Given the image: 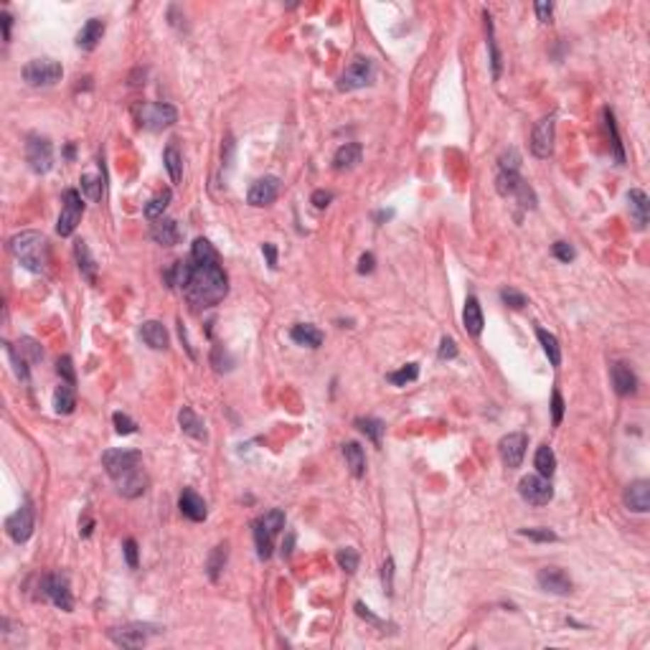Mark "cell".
Listing matches in <instances>:
<instances>
[{
    "instance_id": "9",
    "label": "cell",
    "mask_w": 650,
    "mask_h": 650,
    "mask_svg": "<svg viewBox=\"0 0 650 650\" xmlns=\"http://www.w3.org/2000/svg\"><path fill=\"white\" fill-rule=\"evenodd\" d=\"M135 115H138V122H140V128H147V130H163V128H170V125H173V122L178 120L176 107H170V104H165V102L138 104V107H135Z\"/></svg>"
},
{
    "instance_id": "26",
    "label": "cell",
    "mask_w": 650,
    "mask_h": 650,
    "mask_svg": "<svg viewBox=\"0 0 650 650\" xmlns=\"http://www.w3.org/2000/svg\"><path fill=\"white\" fill-rule=\"evenodd\" d=\"M361 158H364V147H361L359 142H346V145H340L338 150H335L333 168L335 170H351L361 163Z\"/></svg>"
},
{
    "instance_id": "33",
    "label": "cell",
    "mask_w": 650,
    "mask_h": 650,
    "mask_svg": "<svg viewBox=\"0 0 650 650\" xmlns=\"http://www.w3.org/2000/svg\"><path fill=\"white\" fill-rule=\"evenodd\" d=\"M226 559H229V544H219L206 561V571H208V579H211V582H216V579L221 577V571H224V566H226Z\"/></svg>"
},
{
    "instance_id": "1",
    "label": "cell",
    "mask_w": 650,
    "mask_h": 650,
    "mask_svg": "<svg viewBox=\"0 0 650 650\" xmlns=\"http://www.w3.org/2000/svg\"><path fill=\"white\" fill-rule=\"evenodd\" d=\"M226 292H229V280H226V272L219 259L194 262L191 280L183 287V295L194 310H206V308L219 305L226 298Z\"/></svg>"
},
{
    "instance_id": "31",
    "label": "cell",
    "mask_w": 650,
    "mask_h": 650,
    "mask_svg": "<svg viewBox=\"0 0 650 650\" xmlns=\"http://www.w3.org/2000/svg\"><path fill=\"white\" fill-rule=\"evenodd\" d=\"M343 457H346V465L351 470L353 478H364L366 475V452L359 442H346L343 444Z\"/></svg>"
},
{
    "instance_id": "21",
    "label": "cell",
    "mask_w": 650,
    "mask_h": 650,
    "mask_svg": "<svg viewBox=\"0 0 650 650\" xmlns=\"http://www.w3.org/2000/svg\"><path fill=\"white\" fill-rule=\"evenodd\" d=\"M625 505L632 513H645L650 508V483L648 481H635L625 488V495H622Z\"/></svg>"
},
{
    "instance_id": "30",
    "label": "cell",
    "mask_w": 650,
    "mask_h": 650,
    "mask_svg": "<svg viewBox=\"0 0 650 650\" xmlns=\"http://www.w3.org/2000/svg\"><path fill=\"white\" fill-rule=\"evenodd\" d=\"M74 254H77V262H79V272L82 277H84L86 282H97V262H94V257H91L89 247H86V242H77L74 244Z\"/></svg>"
},
{
    "instance_id": "12",
    "label": "cell",
    "mask_w": 650,
    "mask_h": 650,
    "mask_svg": "<svg viewBox=\"0 0 650 650\" xmlns=\"http://www.w3.org/2000/svg\"><path fill=\"white\" fill-rule=\"evenodd\" d=\"M41 595L49 597L56 607L64 610V612H72L74 610V597L72 590H69L67 574H46L41 579Z\"/></svg>"
},
{
    "instance_id": "23",
    "label": "cell",
    "mask_w": 650,
    "mask_h": 650,
    "mask_svg": "<svg viewBox=\"0 0 650 650\" xmlns=\"http://www.w3.org/2000/svg\"><path fill=\"white\" fill-rule=\"evenodd\" d=\"M140 338L145 340V346H150L152 351H165L170 343L168 330H165L163 323L158 320H145L140 325Z\"/></svg>"
},
{
    "instance_id": "10",
    "label": "cell",
    "mask_w": 650,
    "mask_h": 650,
    "mask_svg": "<svg viewBox=\"0 0 650 650\" xmlns=\"http://www.w3.org/2000/svg\"><path fill=\"white\" fill-rule=\"evenodd\" d=\"M374 74H376L374 61L366 59V56H359V59H353L351 64H348L346 72H343V77H340V82H338V89L340 91L364 89V86H369L371 82H374Z\"/></svg>"
},
{
    "instance_id": "41",
    "label": "cell",
    "mask_w": 650,
    "mask_h": 650,
    "mask_svg": "<svg viewBox=\"0 0 650 650\" xmlns=\"http://www.w3.org/2000/svg\"><path fill=\"white\" fill-rule=\"evenodd\" d=\"M417 376H420V366H417V364H407V366H401L399 371H391L386 379H389L394 386H407V383L417 381Z\"/></svg>"
},
{
    "instance_id": "44",
    "label": "cell",
    "mask_w": 650,
    "mask_h": 650,
    "mask_svg": "<svg viewBox=\"0 0 650 650\" xmlns=\"http://www.w3.org/2000/svg\"><path fill=\"white\" fill-rule=\"evenodd\" d=\"M16 348H18V353L23 356L26 361H28V364H38V361L43 359L41 346H38V343H36L33 338H21V340H18V346H16Z\"/></svg>"
},
{
    "instance_id": "63",
    "label": "cell",
    "mask_w": 650,
    "mask_h": 650,
    "mask_svg": "<svg viewBox=\"0 0 650 650\" xmlns=\"http://www.w3.org/2000/svg\"><path fill=\"white\" fill-rule=\"evenodd\" d=\"M383 219H391V211H381V213H376V221H383Z\"/></svg>"
},
{
    "instance_id": "54",
    "label": "cell",
    "mask_w": 650,
    "mask_h": 650,
    "mask_svg": "<svg viewBox=\"0 0 650 650\" xmlns=\"http://www.w3.org/2000/svg\"><path fill=\"white\" fill-rule=\"evenodd\" d=\"M551 414H554V427H559L561 420H564V399H561L559 391L551 394Z\"/></svg>"
},
{
    "instance_id": "24",
    "label": "cell",
    "mask_w": 650,
    "mask_h": 650,
    "mask_svg": "<svg viewBox=\"0 0 650 650\" xmlns=\"http://www.w3.org/2000/svg\"><path fill=\"white\" fill-rule=\"evenodd\" d=\"M462 323H465V330H468L473 338H478V335L483 333V325H486V318H483V308L481 303H478V298L475 295H470L468 300H465V310H462Z\"/></svg>"
},
{
    "instance_id": "50",
    "label": "cell",
    "mask_w": 650,
    "mask_h": 650,
    "mask_svg": "<svg viewBox=\"0 0 650 650\" xmlns=\"http://www.w3.org/2000/svg\"><path fill=\"white\" fill-rule=\"evenodd\" d=\"M56 374L61 376V381L77 383V374H74V364H72V359H69V356L59 359V364H56Z\"/></svg>"
},
{
    "instance_id": "40",
    "label": "cell",
    "mask_w": 650,
    "mask_h": 650,
    "mask_svg": "<svg viewBox=\"0 0 650 650\" xmlns=\"http://www.w3.org/2000/svg\"><path fill=\"white\" fill-rule=\"evenodd\" d=\"M486 28H488V49H491V64H493V79H500V51L495 43V33H493L491 16L486 13Z\"/></svg>"
},
{
    "instance_id": "13",
    "label": "cell",
    "mask_w": 650,
    "mask_h": 650,
    "mask_svg": "<svg viewBox=\"0 0 650 650\" xmlns=\"http://www.w3.org/2000/svg\"><path fill=\"white\" fill-rule=\"evenodd\" d=\"M33 526H36V516H33L30 500H23V505H21L13 516H8V521H6L8 536H11L16 544H26V541L30 539V534H33Z\"/></svg>"
},
{
    "instance_id": "56",
    "label": "cell",
    "mask_w": 650,
    "mask_h": 650,
    "mask_svg": "<svg viewBox=\"0 0 650 650\" xmlns=\"http://www.w3.org/2000/svg\"><path fill=\"white\" fill-rule=\"evenodd\" d=\"M310 201L315 203V208H325L330 201H333V194H330V191H325V189H318L315 194H313Z\"/></svg>"
},
{
    "instance_id": "7",
    "label": "cell",
    "mask_w": 650,
    "mask_h": 650,
    "mask_svg": "<svg viewBox=\"0 0 650 650\" xmlns=\"http://www.w3.org/2000/svg\"><path fill=\"white\" fill-rule=\"evenodd\" d=\"M64 77V67L54 59H33L23 67V82L28 86H54Z\"/></svg>"
},
{
    "instance_id": "55",
    "label": "cell",
    "mask_w": 650,
    "mask_h": 650,
    "mask_svg": "<svg viewBox=\"0 0 650 650\" xmlns=\"http://www.w3.org/2000/svg\"><path fill=\"white\" fill-rule=\"evenodd\" d=\"M125 559H128V566L130 569H138V541L135 539H128L125 541Z\"/></svg>"
},
{
    "instance_id": "27",
    "label": "cell",
    "mask_w": 650,
    "mask_h": 650,
    "mask_svg": "<svg viewBox=\"0 0 650 650\" xmlns=\"http://www.w3.org/2000/svg\"><path fill=\"white\" fill-rule=\"evenodd\" d=\"M102 36H104V21L89 18L84 23V28L79 30V36H77V46H79L82 51L97 49V43L102 41Z\"/></svg>"
},
{
    "instance_id": "8",
    "label": "cell",
    "mask_w": 650,
    "mask_h": 650,
    "mask_svg": "<svg viewBox=\"0 0 650 650\" xmlns=\"http://www.w3.org/2000/svg\"><path fill=\"white\" fill-rule=\"evenodd\" d=\"M26 163L33 173H49L54 168V145L43 135H28L26 140Z\"/></svg>"
},
{
    "instance_id": "17",
    "label": "cell",
    "mask_w": 650,
    "mask_h": 650,
    "mask_svg": "<svg viewBox=\"0 0 650 650\" xmlns=\"http://www.w3.org/2000/svg\"><path fill=\"white\" fill-rule=\"evenodd\" d=\"M150 632H155L150 625H140V622H133V625H122L110 630V638L115 640L122 648H142L150 638Z\"/></svg>"
},
{
    "instance_id": "38",
    "label": "cell",
    "mask_w": 650,
    "mask_h": 650,
    "mask_svg": "<svg viewBox=\"0 0 650 650\" xmlns=\"http://www.w3.org/2000/svg\"><path fill=\"white\" fill-rule=\"evenodd\" d=\"M356 427H359L374 444L381 442L383 432H386V425H383L381 420H376V417H359V420H356Z\"/></svg>"
},
{
    "instance_id": "61",
    "label": "cell",
    "mask_w": 650,
    "mask_h": 650,
    "mask_svg": "<svg viewBox=\"0 0 650 650\" xmlns=\"http://www.w3.org/2000/svg\"><path fill=\"white\" fill-rule=\"evenodd\" d=\"M0 23H3V38H6V43L11 41V26H13V16L8 11L0 13Z\"/></svg>"
},
{
    "instance_id": "35",
    "label": "cell",
    "mask_w": 650,
    "mask_h": 650,
    "mask_svg": "<svg viewBox=\"0 0 650 650\" xmlns=\"http://www.w3.org/2000/svg\"><path fill=\"white\" fill-rule=\"evenodd\" d=\"M534 465H536V470H539L541 478H551L554 475V470H556V455H554V450L549 444H541L539 450H536Z\"/></svg>"
},
{
    "instance_id": "4",
    "label": "cell",
    "mask_w": 650,
    "mask_h": 650,
    "mask_svg": "<svg viewBox=\"0 0 650 650\" xmlns=\"http://www.w3.org/2000/svg\"><path fill=\"white\" fill-rule=\"evenodd\" d=\"M285 529V510L272 508L264 516L254 521V544H257V556L259 559H269L274 549V539Z\"/></svg>"
},
{
    "instance_id": "60",
    "label": "cell",
    "mask_w": 650,
    "mask_h": 650,
    "mask_svg": "<svg viewBox=\"0 0 650 650\" xmlns=\"http://www.w3.org/2000/svg\"><path fill=\"white\" fill-rule=\"evenodd\" d=\"M374 264H376V259H374V254L369 252V254H364V257L359 259V272H361V274L374 272Z\"/></svg>"
},
{
    "instance_id": "19",
    "label": "cell",
    "mask_w": 650,
    "mask_h": 650,
    "mask_svg": "<svg viewBox=\"0 0 650 650\" xmlns=\"http://www.w3.org/2000/svg\"><path fill=\"white\" fill-rule=\"evenodd\" d=\"M610 376H612L615 391H617L620 396H630V394H635V391H638V376H635V371H632L627 364H622V361L612 364V369H610Z\"/></svg>"
},
{
    "instance_id": "34",
    "label": "cell",
    "mask_w": 650,
    "mask_h": 650,
    "mask_svg": "<svg viewBox=\"0 0 650 650\" xmlns=\"http://www.w3.org/2000/svg\"><path fill=\"white\" fill-rule=\"evenodd\" d=\"M536 338H539L541 348H544V353L549 356L551 366H559L561 364V348H559V340H556V335L549 333V330H544V328H536Z\"/></svg>"
},
{
    "instance_id": "62",
    "label": "cell",
    "mask_w": 650,
    "mask_h": 650,
    "mask_svg": "<svg viewBox=\"0 0 650 650\" xmlns=\"http://www.w3.org/2000/svg\"><path fill=\"white\" fill-rule=\"evenodd\" d=\"M64 158H67V160H72V158H74V145H72V142H69V145H67V150H64Z\"/></svg>"
},
{
    "instance_id": "5",
    "label": "cell",
    "mask_w": 650,
    "mask_h": 650,
    "mask_svg": "<svg viewBox=\"0 0 650 650\" xmlns=\"http://www.w3.org/2000/svg\"><path fill=\"white\" fill-rule=\"evenodd\" d=\"M84 216V198L77 189L64 191V206H61L59 221H56V234L59 237H72L77 226Z\"/></svg>"
},
{
    "instance_id": "57",
    "label": "cell",
    "mask_w": 650,
    "mask_h": 650,
    "mask_svg": "<svg viewBox=\"0 0 650 650\" xmlns=\"http://www.w3.org/2000/svg\"><path fill=\"white\" fill-rule=\"evenodd\" d=\"M534 11H536V16H539L541 23H549V21H551L554 6H551V3H536Z\"/></svg>"
},
{
    "instance_id": "36",
    "label": "cell",
    "mask_w": 650,
    "mask_h": 650,
    "mask_svg": "<svg viewBox=\"0 0 650 650\" xmlns=\"http://www.w3.org/2000/svg\"><path fill=\"white\" fill-rule=\"evenodd\" d=\"M170 198H173V194H170V189H165V191H160V194H155V196H152V198L145 203V219H150V221H158V219H163V211H165V208H168Z\"/></svg>"
},
{
    "instance_id": "2",
    "label": "cell",
    "mask_w": 650,
    "mask_h": 650,
    "mask_svg": "<svg viewBox=\"0 0 650 650\" xmlns=\"http://www.w3.org/2000/svg\"><path fill=\"white\" fill-rule=\"evenodd\" d=\"M102 465L117 491L125 498H138L147 488V475L142 470V455L138 450H107L102 455Z\"/></svg>"
},
{
    "instance_id": "48",
    "label": "cell",
    "mask_w": 650,
    "mask_h": 650,
    "mask_svg": "<svg viewBox=\"0 0 650 650\" xmlns=\"http://www.w3.org/2000/svg\"><path fill=\"white\" fill-rule=\"evenodd\" d=\"M500 170H513V173H518V168H521V155H518L516 147H508V150L500 155Z\"/></svg>"
},
{
    "instance_id": "45",
    "label": "cell",
    "mask_w": 650,
    "mask_h": 650,
    "mask_svg": "<svg viewBox=\"0 0 650 650\" xmlns=\"http://www.w3.org/2000/svg\"><path fill=\"white\" fill-rule=\"evenodd\" d=\"M335 561H338V566L346 571V574H353V571L359 569V551L351 549V547L340 549L338 556H335Z\"/></svg>"
},
{
    "instance_id": "42",
    "label": "cell",
    "mask_w": 650,
    "mask_h": 650,
    "mask_svg": "<svg viewBox=\"0 0 650 650\" xmlns=\"http://www.w3.org/2000/svg\"><path fill=\"white\" fill-rule=\"evenodd\" d=\"M82 194L89 201H99L104 196V178L97 176H82Z\"/></svg>"
},
{
    "instance_id": "47",
    "label": "cell",
    "mask_w": 650,
    "mask_h": 650,
    "mask_svg": "<svg viewBox=\"0 0 650 650\" xmlns=\"http://www.w3.org/2000/svg\"><path fill=\"white\" fill-rule=\"evenodd\" d=\"M112 422H115L117 435H135V432H138V425H135V420H133V417H128L125 412H115V414H112Z\"/></svg>"
},
{
    "instance_id": "16",
    "label": "cell",
    "mask_w": 650,
    "mask_h": 650,
    "mask_svg": "<svg viewBox=\"0 0 650 650\" xmlns=\"http://www.w3.org/2000/svg\"><path fill=\"white\" fill-rule=\"evenodd\" d=\"M280 186H282V181L277 176L257 178V181L252 183L250 194H247V201H250L252 206H269V203H274V198L280 196Z\"/></svg>"
},
{
    "instance_id": "3",
    "label": "cell",
    "mask_w": 650,
    "mask_h": 650,
    "mask_svg": "<svg viewBox=\"0 0 650 650\" xmlns=\"http://www.w3.org/2000/svg\"><path fill=\"white\" fill-rule=\"evenodd\" d=\"M8 250L28 272L41 274L49 267V242L41 231H21L8 242Z\"/></svg>"
},
{
    "instance_id": "37",
    "label": "cell",
    "mask_w": 650,
    "mask_h": 650,
    "mask_svg": "<svg viewBox=\"0 0 650 650\" xmlns=\"http://www.w3.org/2000/svg\"><path fill=\"white\" fill-rule=\"evenodd\" d=\"M163 163H165V170H168V176L173 183H181L183 178V158L181 152H178L176 145H168L163 152Z\"/></svg>"
},
{
    "instance_id": "29",
    "label": "cell",
    "mask_w": 650,
    "mask_h": 650,
    "mask_svg": "<svg viewBox=\"0 0 650 650\" xmlns=\"http://www.w3.org/2000/svg\"><path fill=\"white\" fill-rule=\"evenodd\" d=\"M77 407V383L61 381L54 391V409L56 414H72Z\"/></svg>"
},
{
    "instance_id": "11",
    "label": "cell",
    "mask_w": 650,
    "mask_h": 650,
    "mask_svg": "<svg viewBox=\"0 0 650 650\" xmlns=\"http://www.w3.org/2000/svg\"><path fill=\"white\" fill-rule=\"evenodd\" d=\"M518 495L531 505H547L554 498L551 478H541V475H526L518 483Z\"/></svg>"
},
{
    "instance_id": "49",
    "label": "cell",
    "mask_w": 650,
    "mask_h": 650,
    "mask_svg": "<svg viewBox=\"0 0 650 650\" xmlns=\"http://www.w3.org/2000/svg\"><path fill=\"white\" fill-rule=\"evenodd\" d=\"M518 534L526 536V539H531V541H541V544H549V541L559 539V536L554 534L551 529H521Z\"/></svg>"
},
{
    "instance_id": "58",
    "label": "cell",
    "mask_w": 650,
    "mask_h": 650,
    "mask_svg": "<svg viewBox=\"0 0 650 650\" xmlns=\"http://www.w3.org/2000/svg\"><path fill=\"white\" fill-rule=\"evenodd\" d=\"M356 615H359V617H364V620L374 622V625H381V620H379L374 612H369V607H366L364 602H356Z\"/></svg>"
},
{
    "instance_id": "43",
    "label": "cell",
    "mask_w": 650,
    "mask_h": 650,
    "mask_svg": "<svg viewBox=\"0 0 650 650\" xmlns=\"http://www.w3.org/2000/svg\"><path fill=\"white\" fill-rule=\"evenodd\" d=\"M6 353H8V359H11V364H13V371H16V376H18L21 381H28V361H26L23 356H21L18 348L11 346V343H6Z\"/></svg>"
},
{
    "instance_id": "28",
    "label": "cell",
    "mask_w": 650,
    "mask_h": 650,
    "mask_svg": "<svg viewBox=\"0 0 650 650\" xmlns=\"http://www.w3.org/2000/svg\"><path fill=\"white\" fill-rule=\"evenodd\" d=\"M178 425H181V430L186 432L189 437L201 439V442L206 439V425H203V420H201L191 407H183L181 412H178Z\"/></svg>"
},
{
    "instance_id": "53",
    "label": "cell",
    "mask_w": 650,
    "mask_h": 650,
    "mask_svg": "<svg viewBox=\"0 0 650 650\" xmlns=\"http://www.w3.org/2000/svg\"><path fill=\"white\" fill-rule=\"evenodd\" d=\"M551 252H554V257H556V259H561V262H571L574 257H577L574 247H571V244H566V242H556L551 247Z\"/></svg>"
},
{
    "instance_id": "32",
    "label": "cell",
    "mask_w": 650,
    "mask_h": 650,
    "mask_svg": "<svg viewBox=\"0 0 650 650\" xmlns=\"http://www.w3.org/2000/svg\"><path fill=\"white\" fill-rule=\"evenodd\" d=\"M290 338L295 340L298 346H308V348H320V343H323V333L315 328V325H308V323L292 325Z\"/></svg>"
},
{
    "instance_id": "25",
    "label": "cell",
    "mask_w": 650,
    "mask_h": 650,
    "mask_svg": "<svg viewBox=\"0 0 650 650\" xmlns=\"http://www.w3.org/2000/svg\"><path fill=\"white\" fill-rule=\"evenodd\" d=\"M627 203H630V216H632V221H635V226H638V229H645L650 219L648 196H645L640 189H632L630 194H627Z\"/></svg>"
},
{
    "instance_id": "20",
    "label": "cell",
    "mask_w": 650,
    "mask_h": 650,
    "mask_svg": "<svg viewBox=\"0 0 650 650\" xmlns=\"http://www.w3.org/2000/svg\"><path fill=\"white\" fill-rule=\"evenodd\" d=\"M178 508H181V513L186 518H191V521H206L208 516V508H206V500L201 498L198 493L191 491V488H186V491L181 493V498H178Z\"/></svg>"
},
{
    "instance_id": "59",
    "label": "cell",
    "mask_w": 650,
    "mask_h": 650,
    "mask_svg": "<svg viewBox=\"0 0 650 650\" xmlns=\"http://www.w3.org/2000/svg\"><path fill=\"white\" fill-rule=\"evenodd\" d=\"M262 254L267 257V264L272 269H277V250H274V244H262Z\"/></svg>"
},
{
    "instance_id": "46",
    "label": "cell",
    "mask_w": 650,
    "mask_h": 650,
    "mask_svg": "<svg viewBox=\"0 0 650 650\" xmlns=\"http://www.w3.org/2000/svg\"><path fill=\"white\" fill-rule=\"evenodd\" d=\"M500 300H503L508 308H513V310L526 308V295L518 292V290H513V287H503V290H500Z\"/></svg>"
},
{
    "instance_id": "14",
    "label": "cell",
    "mask_w": 650,
    "mask_h": 650,
    "mask_svg": "<svg viewBox=\"0 0 650 650\" xmlns=\"http://www.w3.org/2000/svg\"><path fill=\"white\" fill-rule=\"evenodd\" d=\"M526 447H529V437L523 432H510L498 442L500 460L505 462V468H521L523 457H526Z\"/></svg>"
},
{
    "instance_id": "51",
    "label": "cell",
    "mask_w": 650,
    "mask_h": 650,
    "mask_svg": "<svg viewBox=\"0 0 650 650\" xmlns=\"http://www.w3.org/2000/svg\"><path fill=\"white\" fill-rule=\"evenodd\" d=\"M437 356H439V359H442V361H452V359H457V343L450 338V335H444V338L439 340V351H437Z\"/></svg>"
},
{
    "instance_id": "22",
    "label": "cell",
    "mask_w": 650,
    "mask_h": 650,
    "mask_svg": "<svg viewBox=\"0 0 650 650\" xmlns=\"http://www.w3.org/2000/svg\"><path fill=\"white\" fill-rule=\"evenodd\" d=\"M150 237H152V242L163 244V247H176V244L181 242L183 234H181V226H178L173 219H158V221H152Z\"/></svg>"
},
{
    "instance_id": "18",
    "label": "cell",
    "mask_w": 650,
    "mask_h": 650,
    "mask_svg": "<svg viewBox=\"0 0 650 650\" xmlns=\"http://www.w3.org/2000/svg\"><path fill=\"white\" fill-rule=\"evenodd\" d=\"M536 579H539L541 590L551 592V595H569V592L574 590L569 574H566L564 569H559V566H544Z\"/></svg>"
},
{
    "instance_id": "39",
    "label": "cell",
    "mask_w": 650,
    "mask_h": 650,
    "mask_svg": "<svg viewBox=\"0 0 650 650\" xmlns=\"http://www.w3.org/2000/svg\"><path fill=\"white\" fill-rule=\"evenodd\" d=\"M602 115H605V128H607L610 140H612V147H615V160L620 165H625V150H622V140H620V133H617V125H615L612 110H605Z\"/></svg>"
},
{
    "instance_id": "6",
    "label": "cell",
    "mask_w": 650,
    "mask_h": 650,
    "mask_svg": "<svg viewBox=\"0 0 650 650\" xmlns=\"http://www.w3.org/2000/svg\"><path fill=\"white\" fill-rule=\"evenodd\" d=\"M495 189H498L500 196H513L523 208H536L534 189L513 170H500L498 178H495Z\"/></svg>"
},
{
    "instance_id": "52",
    "label": "cell",
    "mask_w": 650,
    "mask_h": 650,
    "mask_svg": "<svg viewBox=\"0 0 650 650\" xmlns=\"http://www.w3.org/2000/svg\"><path fill=\"white\" fill-rule=\"evenodd\" d=\"M381 582H383V590H386V595H391L394 592V559H386L381 566Z\"/></svg>"
},
{
    "instance_id": "15",
    "label": "cell",
    "mask_w": 650,
    "mask_h": 650,
    "mask_svg": "<svg viewBox=\"0 0 650 650\" xmlns=\"http://www.w3.org/2000/svg\"><path fill=\"white\" fill-rule=\"evenodd\" d=\"M531 152L536 158L547 160L554 152V117H544L536 122L534 135H531Z\"/></svg>"
}]
</instances>
